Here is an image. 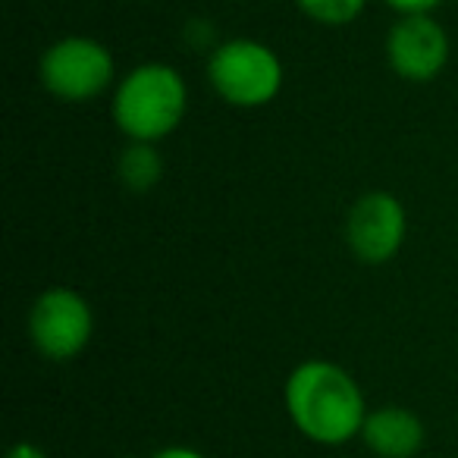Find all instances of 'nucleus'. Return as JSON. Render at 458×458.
Returning <instances> with one entry per match:
<instances>
[{"instance_id":"obj_1","label":"nucleus","mask_w":458,"mask_h":458,"mask_svg":"<svg viewBox=\"0 0 458 458\" xmlns=\"http://www.w3.org/2000/svg\"><path fill=\"white\" fill-rule=\"evenodd\" d=\"M286 411L301 437L320 445L349 443L368 420V408L355 377L324 358L301 361L289 374Z\"/></svg>"},{"instance_id":"obj_9","label":"nucleus","mask_w":458,"mask_h":458,"mask_svg":"<svg viewBox=\"0 0 458 458\" xmlns=\"http://www.w3.org/2000/svg\"><path fill=\"white\" fill-rule=\"evenodd\" d=\"M116 173H120V182L129 191H151L154 185L164 176V157L154 145L145 141H129V148L116 160Z\"/></svg>"},{"instance_id":"obj_5","label":"nucleus","mask_w":458,"mask_h":458,"mask_svg":"<svg viewBox=\"0 0 458 458\" xmlns=\"http://www.w3.org/2000/svg\"><path fill=\"white\" fill-rule=\"evenodd\" d=\"M95 333V311L82 293L51 286L29 308V336L47 361H70L82 355Z\"/></svg>"},{"instance_id":"obj_13","label":"nucleus","mask_w":458,"mask_h":458,"mask_svg":"<svg viewBox=\"0 0 458 458\" xmlns=\"http://www.w3.org/2000/svg\"><path fill=\"white\" fill-rule=\"evenodd\" d=\"M154 458H204V455H201V452H195V449H185V445H173V449L157 452Z\"/></svg>"},{"instance_id":"obj_2","label":"nucleus","mask_w":458,"mask_h":458,"mask_svg":"<svg viewBox=\"0 0 458 458\" xmlns=\"http://www.w3.org/2000/svg\"><path fill=\"white\" fill-rule=\"evenodd\" d=\"M185 110H189V85L176 66L160 60L132 66L120 79L110 104L116 129L129 141H145V145H157L176 132Z\"/></svg>"},{"instance_id":"obj_12","label":"nucleus","mask_w":458,"mask_h":458,"mask_svg":"<svg viewBox=\"0 0 458 458\" xmlns=\"http://www.w3.org/2000/svg\"><path fill=\"white\" fill-rule=\"evenodd\" d=\"M7 458H47V455L38 449V445H32V443H20V445H13V449H10V455H7Z\"/></svg>"},{"instance_id":"obj_7","label":"nucleus","mask_w":458,"mask_h":458,"mask_svg":"<svg viewBox=\"0 0 458 458\" xmlns=\"http://www.w3.org/2000/svg\"><path fill=\"white\" fill-rule=\"evenodd\" d=\"M452 57V41L433 16H399L386 35L389 70L405 82H433Z\"/></svg>"},{"instance_id":"obj_8","label":"nucleus","mask_w":458,"mask_h":458,"mask_svg":"<svg viewBox=\"0 0 458 458\" xmlns=\"http://www.w3.org/2000/svg\"><path fill=\"white\" fill-rule=\"evenodd\" d=\"M361 439L380 458H411L424 445V424L408 408L386 405L377 408V411H368Z\"/></svg>"},{"instance_id":"obj_6","label":"nucleus","mask_w":458,"mask_h":458,"mask_svg":"<svg viewBox=\"0 0 458 458\" xmlns=\"http://www.w3.org/2000/svg\"><path fill=\"white\" fill-rule=\"evenodd\" d=\"M408 236L405 204L393 191H364L345 216V245L361 264H386L402 251Z\"/></svg>"},{"instance_id":"obj_11","label":"nucleus","mask_w":458,"mask_h":458,"mask_svg":"<svg viewBox=\"0 0 458 458\" xmlns=\"http://www.w3.org/2000/svg\"><path fill=\"white\" fill-rule=\"evenodd\" d=\"M399 16H433V10L443 7V0H383Z\"/></svg>"},{"instance_id":"obj_4","label":"nucleus","mask_w":458,"mask_h":458,"mask_svg":"<svg viewBox=\"0 0 458 458\" xmlns=\"http://www.w3.org/2000/svg\"><path fill=\"white\" fill-rule=\"evenodd\" d=\"M38 79L57 101L89 104L114 85L116 60L104 41L89 35H66L41 54Z\"/></svg>"},{"instance_id":"obj_3","label":"nucleus","mask_w":458,"mask_h":458,"mask_svg":"<svg viewBox=\"0 0 458 458\" xmlns=\"http://www.w3.org/2000/svg\"><path fill=\"white\" fill-rule=\"evenodd\" d=\"M208 82L229 107H267L283 91V60L264 41L229 38L210 51Z\"/></svg>"},{"instance_id":"obj_10","label":"nucleus","mask_w":458,"mask_h":458,"mask_svg":"<svg viewBox=\"0 0 458 458\" xmlns=\"http://www.w3.org/2000/svg\"><path fill=\"white\" fill-rule=\"evenodd\" d=\"M295 7L311 22H318V26L343 29L352 26L364 13L368 0H295Z\"/></svg>"}]
</instances>
